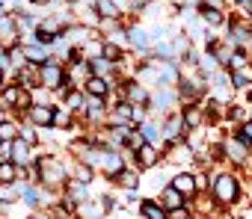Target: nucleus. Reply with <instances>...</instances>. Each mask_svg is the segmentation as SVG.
Here are the masks:
<instances>
[{
	"mask_svg": "<svg viewBox=\"0 0 252 219\" xmlns=\"http://www.w3.org/2000/svg\"><path fill=\"white\" fill-rule=\"evenodd\" d=\"M0 139H3V142L18 139V125L12 119H0Z\"/></svg>",
	"mask_w": 252,
	"mask_h": 219,
	"instance_id": "obj_19",
	"label": "nucleus"
},
{
	"mask_svg": "<svg viewBox=\"0 0 252 219\" xmlns=\"http://www.w3.org/2000/svg\"><path fill=\"white\" fill-rule=\"evenodd\" d=\"M101 56H104L107 62H113V65H116V59H122V51H119V45L104 42V45H101Z\"/></svg>",
	"mask_w": 252,
	"mask_h": 219,
	"instance_id": "obj_22",
	"label": "nucleus"
},
{
	"mask_svg": "<svg viewBox=\"0 0 252 219\" xmlns=\"http://www.w3.org/2000/svg\"><path fill=\"white\" fill-rule=\"evenodd\" d=\"M110 71H113V62H107L104 56H98V59H92L89 62V74H95V77H110Z\"/></svg>",
	"mask_w": 252,
	"mask_h": 219,
	"instance_id": "obj_18",
	"label": "nucleus"
},
{
	"mask_svg": "<svg viewBox=\"0 0 252 219\" xmlns=\"http://www.w3.org/2000/svg\"><path fill=\"white\" fill-rule=\"evenodd\" d=\"M231 83H234V86H246V74H243V71H234V74H231Z\"/></svg>",
	"mask_w": 252,
	"mask_h": 219,
	"instance_id": "obj_33",
	"label": "nucleus"
},
{
	"mask_svg": "<svg viewBox=\"0 0 252 219\" xmlns=\"http://www.w3.org/2000/svg\"><path fill=\"white\" fill-rule=\"evenodd\" d=\"M202 18L208 24H222V12L217 6H208V3H202Z\"/></svg>",
	"mask_w": 252,
	"mask_h": 219,
	"instance_id": "obj_23",
	"label": "nucleus"
},
{
	"mask_svg": "<svg viewBox=\"0 0 252 219\" xmlns=\"http://www.w3.org/2000/svg\"><path fill=\"white\" fill-rule=\"evenodd\" d=\"M166 216H169V219H190V213H187L184 207H175V210H169Z\"/></svg>",
	"mask_w": 252,
	"mask_h": 219,
	"instance_id": "obj_32",
	"label": "nucleus"
},
{
	"mask_svg": "<svg viewBox=\"0 0 252 219\" xmlns=\"http://www.w3.org/2000/svg\"><path fill=\"white\" fill-rule=\"evenodd\" d=\"M0 89H3V92H0V98H3L9 107L15 104V98H18V92H21V86L18 83H12V86H0Z\"/></svg>",
	"mask_w": 252,
	"mask_h": 219,
	"instance_id": "obj_27",
	"label": "nucleus"
},
{
	"mask_svg": "<svg viewBox=\"0 0 252 219\" xmlns=\"http://www.w3.org/2000/svg\"><path fill=\"white\" fill-rule=\"evenodd\" d=\"M39 33H45V36H51V39H60L63 33H65V21L60 18V15H45L42 21H39V27H36Z\"/></svg>",
	"mask_w": 252,
	"mask_h": 219,
	"instance_id": "obj_6",
	"label": "nucleus"
},
{
	"mask_svg": "<svg viewBox=\"0 0 252 219\" xmlns=\"http://www.w3.org/2000/svg\"><path fill=\"white\" fill-rule=\"evenodd\" d=\"M160 204H163V210L169 213V210H175V207H181V204H184V195H181L178 190L166 187V190H163V195H160Z\"/></svg>",
	"mask_w": 252,
	"mask_h": 219,
	"instance_id": "obj_12",
	"label": "nucleus"
},
{
	"mask_svg": "<svg viewBox=\"0 0 252 219\" xmlns=\"http://www.w3.org/2000/svg\"><path fill=\"white\" fill-rule=\"evenodd\" d=\"M137 151H140V166H143V169H152V166L158 163V148H155V145L143 142Z\"/></svg>",
	"mask_w": 252,
	"mask_h": 219,
	"instance_id": "obj_15",
	"label": "nucleus"
},
{
	"mask_svg": "<svg viewBox=\"0 0 252 219\" xmlns=\"http://www.w3.org/2000/svg\"><path fill=\"white\" fill-rule=\"evenodd\" d=\"M15 83L24 89H39V65L36 62H24L21 68H15Z\"/></svg>",
	"mask_w": 252,
	"mask_h": 219,
	"instance_id": "obj_5",
	"label": "nucleus"
},
{
	"mask_svg": "<svg viewBox=\"0 0 252 219\" xmlns=\"http://www.w3.org/2000/svg\"><path fill=\"white\" fill-rule=\"evenodd\" d=\"M9 160H12L15 166H30V163H33L30 145H27L24 139H12V142H9Z\"/></svg>",
	"mask_w": 252,
	"mask_h": 219,
	"instance_id": "obj_7",
	"label": "nucleus"
},
{
	"mask_svg": "<svg viewBox=\"0 0 252 219\" xmlns=\"http://www.w3.org/2000/svg\"><path fill=\"white\" fill-rule=\"evenodd\" d=\"M116 181H119V184H122V187H128V190H134V187H137V184H140V181H137V175H134V172H125V169H122V172H119V175H116Z\"/></svg>",
	"mask_w": 252,
	"mask_h": 219,
	"instance_id": "obj_28",
	"label": "nucleus"
},
{
	"mask_svg": "<svg viewBox=\"0 0 252 219\" xmlns=\"http://www.w3.org/2000/svg\"><path fill=\"white\" fill-rule=\"evenodd\" d=\"M249 39H252V36H249Z\"/></svg>",
	"mask_w": 252,
	"mask_h": 219,
	"instance_id": "obj_37",
	"label": "nucleus"
},
{
	"mask_svg": "<svg viewBox=\"0 0 252 219\" xmlns=\"http://www.w3.org/2000/svg\"><path fill=\"white\" fill-rule=\"evenodd\" d=\"M27 119L33 128H51L54 125V107L51 104H33L27 110Z\"/></svg>",
	"mask_w": 252,
	"mask_h": 219,
	"instance_id": "obj_4",
	"label": "nucleus"
},
{
	"mask_svg": "<svg viewBox=\"0 0 252 219\" xmlns=\"http://www.w3.org/2000/svg\"><path fill=\"white\" fill-rule=\"evenodd\" d=\"M225 151H228V157H231V160H237V163H240V160H243V154H246V145H243V142L234 137V139H228Z\"/></svg>",
	"mask_w": 252,
	"mask_h": 219,
	"instance_id": "obj_20",
	"label": "nucleus"
},
{
	"mask_svg": "<svg viewBox=\"0 0 252 219\" xmlns=\"http://www.w3.org/2000/svg\"><path fill=\"white\" fill-rule=\"evenodd\" d=\"M83 92H86V95H95V98H107V92H110V80L89 74V80L83 83Z\"/></svg>",
	"mask_w": 252,
	"mask_h": 219,
	"instance_id": "obj_8",
	"label": "nucleus"
},
{
	"mask_svg": "<svg viewBox=\"0 0 252 219\" xmlns=\"http://www.w3.org/2000/svg\"><path fill=\"white\" fill-rule=\"evenodd\" d=\"M143 139H146L149 145H155V139H158V128H152V125H146V128H143Z\"/></svg>",
	"mask_w": 252,
	"mask_h": 219,
	"instance_id": "obj_30",
	"label": "nucleus"
},
{
	"mask_svg": "<svg viewBox=\"0 0 252 219\" xmlns=\"http://www.w3.org/2000/svg\"><path fill=\"white\" fill-rule=\"evenodd\" d=\"M33 166H36V172H39V178H42L45 187H63V184H68V169H65V163L60 157H42Z\"/></svg>",
	"mask_w": 252,
	"mask_h": 219,
	"instance_id": "obj_1",
	"label": "nucleus"
},
{
	"mask_svg": "<svg viewBox=\"0 0 252 219\" xmlns=\"http://www.w3.org/2000/svg\"><path fill=\"white\" fill-rule=\"evenodd\" d=\"M68 125H71V110H65V107L57 110L54 107V125L51 128H68Z\"/></svg>",
	"mask_w": 252,
	"mask_h": 219,
	"instance_id": "obj_21",
	"label": "nucleus"
},
{
	"mask_svg": "<svg viewBox=\"0 0 252 219\" xmlns=\"http://www.w3.org/2000/svg\"><path fill=\"white\" fill-rule=\"evenodd\" d=\"M63 98H65V110H83V95H80V92L71 89V92L63 95Z\"/></svg>",
	"mask_w": 252,
	"mask_h": 219,
	"instance_id": "obj_26",
	"label": "nucleus"
},
{
	"mask_svg": "<svg viewBox=\"0 0 252 219\" xmlns=\"http://www.w3.org/2000/svg\"><path fill=\"white\" fill-rule=\"evenodd\" d=\"M92 12L98 15V18H104V21H116L119 18V9H116V3L113 0H92Z\"/></svg>",
	"mask_w": 252,
	"mask_h": 219,
	"instance_id": "obj_9",
	"label": "nucleus"
},
{
	"mask_svg": "<svg viewBox=\"0 0 252 219\" xmlns=\"http://www.w3.org/2000/svg\"><path fill=\"white\" fill-rule=\"evenodd\" d=\"M181 125H184V122H181V116H172V119L166 122V134L175 139V137H178V131H181Z\"/></svg>",
	"mask_w": 252,
	"mask_h": 219,
	"instance_id": "obj_29",
	"label": "nucleus"
},
{
	"mask_svg": "<svg viewBox=\"0 0 252 219\" xmlns=\"http://www.w3.org/2000/svg\"><path fill=\"white\" fill-rule=\"evenodd\" d=\"M65 80H68L65 77V65H51V62L39 65V86H45L51 92H60Z\"/></svg>",
	"mask_w": 252,
	"mask_h": 219,
	"instance_id": "obj_2",
	"label": "nucleus"
},
{
	"mask_svg": "<svg viewBox=\"0 0 252 219\" xmlns=\"http://www.w3.org/2000/svg\"><path fill=\"white\" fill-rule=\"evenodd\" d=\"M21 54H24V59H27V62H36V65H42V62H45V56H48V48L33 42V45H24V48H21Z\"/></svg>",
	"mask_w": 252,
	"mask_h": 219,
	"instance_id": "obj_11",
	"label": "nucleus"
},
{
	"mask_svg": "<svg viewBox=\"0 0 252 219\" xmlns=\"http://www.w3.org/2000/svg\"><path fill=\"white\" fill-rule=\"evenodd\" d=\"M243 145H252V125H243V131H240V137H237Z\"/></svg>",
	"mask_w": 252,
	"mask_h": 219,
	"instance_id": "obj_31",
	"label": "nucleus"
},
{
	"mask_svg": "<svg viewBox=\"0 0 252 219\" xmlns=\"http://www.w3.org/2000/svg\"><path fill=\"white\" fill-rule=\"evenodd\" d=\"M0 86H6V71L0 68Z\"/></svg>",
	"mask_w": 252,
	"mask_h": 219,
	"instance_id": "obj_34",
	"label": "nucleus"
},
{
	"mask_svg": "<svg viewBox=\"0 0 252 219\" xmlns=\"http://www.w3.org/2000/svg\"><path fill=\"white\" fill-rule=\"evenodd\" d=\"M18 139H24L30 148H33V145H39V134H36V128H33V125H27V128H18Z\"/></svg>",
	"mask_w": 252,
	"mask_h": 219,
	"instance_id": "obj_24",
	"label": "nucleus"
},
{
	"mask_svg": "<svg viewBox=\"0 0 252 219\" xmlns=\"http://www.w3.org/2000/svg\"><path fill=\"white\" fill-rule=\"evenodd\" d=\"M6 15V6H3V0H0V18H3Z\"/></svg>",
	"mask_w": 252,
	"mask_h": 219,
	"instance_id": "obj_35",
	"label": "nucleus"
},
{
	"mask_svg": "<svg viewBox=\"0 0 252 219\" xmlns=\"http://www.w3.org/2000/svg\"><path fill=\"white\" fill-rule=\"evenodd\" d=\"M0 148H3V139H0Z\"/></svg>",
	"mask_w": 252,
	"mask_h": 219,
	"instance_id": "obj_36",
	"label": "nucleus"
},
{
	"mask_svg": "<svg viewBox=\"0 0 252 219\" xmlns=\"http://www.w3.org/2000/svg\"><path fill=\"white\" fill-rule=\"evenodd\" d=\"M140 210H143V216H146V219H166L163 204H158V201H152V198L140 201Z\"/></svg>",
	"mask_w": 252,
	"mask_h": 219,
	"instance_id": "obj_13",
	"label": "nucleus"
},
{
	"mask_svg": "<svg viewBox=\"0 0 252 219\" xmlns=\"http://www.w3.org/2000/svg\"><path fill=\"white\" fill-rule=\"evenodd\" d=\"M214 195H217V201L231 204V201L237 198V178H231V175H220V178L214 181Z\"/></svg>",
	"mask_w": 252,
	"mask_h": 219,
	"instance_id": "obj_3",
	"label": "nucleus"
},
{
	"mask_svg": "<svg viewBox=\"0 0 252 219\" xmlns=\"http://www.w3.org/2000/svg\"><path fill=\"white\" fill-rule=\"evenodd\" d=\"M128 39H131V45H134V48H140V51H146V48H149V36H146L143 30H128Z\"/></svg>",
	"mask_w": 252,
	"mask_h": 219,
	"instance_id": "obj_25",
	"label": "nucleus"
},
{
	"mask_svg": "<svg viewBox=\"0 0 252 219\" xmlns=\"http://www.w3.org/2000/svg\"><path fill=\"white\" fill-rule=\"evenodd\" d=\"M181 122H184V128H190V131L199 128V125H202V110H199V107H187L184 113H181Z\"/></svg>",
	"mask_w": 252,
	"mask_h": 219,
	"instance_id": "obj_17",
	"label": "nucleus"
},
{
	"mask_svg": "<svg viewBox=\"0 0 252 219\" xmlns=\"http://www.w3.org/2000/svg\"><path fill=\"white\" fill-rule=\"evenodd\" d=\"M169 187H172V190H178L181 195H193V192H196V178L181 172V175H175V178H172V184H169Z\"/></svg>",
	"mask_w": 252,
	"mask_h": 219,
	"instance_id": "obj_10",
	"label": "nucleus"
},
{
	"mask_svg": "<svg viewBox=\"0 0 252 219\" xmlns=\"http://www.w3.org/2000/svg\"><path fill=\"white\" fill-rule=\"evenodd\" d=\"M71 181H77V184H83V187H89V184H92V166L80 160V163L74 166V172H71Z\"/></svg>",
	"mask_w": 252,
	"mask_h": 219,
	"instance_id": "obj_16",
	"label": "nucleus"
},
{
	"mask_svg": "<svg viewBox=\"0 0 252 219\" xmlns=\"http://www.w3.org/2000/svg\"><path fill=\"white\" fill-rule=\"evenodd\" d=\"M18 181V166L12 160H0V187L3 184H15Z\"/></svg>",
	"mask_w": 252,
	"mask_h": 219,
	"instance_id": "obj_14",
	"label": "nucleus"
}]
</instances>
